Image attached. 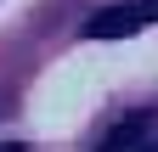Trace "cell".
<instances>
[{"label":"cell","instance_id":"6da1fadb","mask_svg":"<svg viewBox=\"0 0 158 152\" xmlns=\"http://www.w3.org/2000/svg\"><path fill=\"white\" fill-rule=\"evenodd\" d=\"M158 23V0H118V6H102L96 17H85V40H130Z\"/></svg>","mask_w":158,"mask_h":152},{"label":"cell","instance_id":"277c9868","mask_svg":"<svg viewBox=\"0 0 158 152\" xmlns=\"http://www.w3.org/2000/svg\"><path fill=\"white\" fill-rule=\"evenodd\" d=\"M147 152H158V135H152V146H147Z\"/></svg>","mask_w":158,"mask_h":152},{"label":"cell","instance_id":"7a4b0ae2","mask_svg":"<svg viewBox=\"0 0 158 152\" xmlns=\"http://www.w3.org/2000/svg\"><path fill=\"white\" fill-rule=\"evenodd\" d=\"M152 135H158V118H152V113H135V118L113 124V135L96 146V152H147V146H152Z\"/></svg>","mask_w":158,"mask_h":152},{"label":"cell","instance_id":"3957f363","mask_svg":"<svg viewBox=\"0 0 158 152\" xmlns=\"http://www.w3.org/2000/svg\"><path fill=\"white\" fill-rule=\"evenodd\" d=\"M0 152H23V146H0Z\"/></svg>","mask_w":158,"mask_h":152}]
</instances>
